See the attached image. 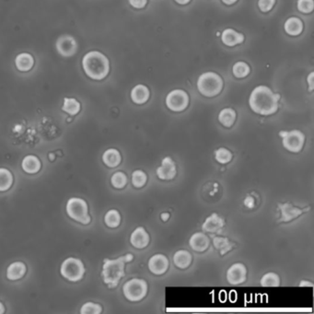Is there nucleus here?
Masks as SVG:
<instances>
[{"mask_svg": "<svg viewBox=\"0 0 314 314\" xmlns=\"http://www.w3.org/2000/svg\"><path fill=\"white\" fill-rule=\"evenodd\" d=\"M279 95L274 93L266 86H258L251 91L249 105L256 113L271 115L279 109Z\"/></svg>", "mask_w": 314, "mask_h": 314, "instance_id": "obj_1", "label": "nucleus"}, {"mask_svg": "<svg viewBox=\"0 0 314 314\" xmlns=\"http://www.w3.org/2000/svg\"><path fill=\"white\" fill-rule=\"evenodd\" d=\"M82 67L86 75L94 81L104 80L110 71L109 60L99 51L87 53L82 59Z\"/></svg>", "mask_w": 314, "mask_h": 314, "instance_id": "obj_2", "label": "nucleus"}, {"mask_svg": "<svg viewBox=\"0 0 314 314\" xmlns=\"http://www.w3.org/2000/svg\"><path fill=\"white\" fill-rule=\"evenodd\" d=\"M134 259L131 253L121 256L117 259H104L102 278L109 288H114L118 286L122 278L125 277V265Z\"/></svg>", "mask_w": 314, "mask_h": 314, "instance_id": "obj_3", "label": "nucleus"}, {"mask_svg": "<svg viewBox=\"0 0 314 314\" xmlns=\"http://www.w3.org/2000/svg\"><path fill=\"white\" fill-rule=\"evenodd\" d=\"M223 88V81L220 75L214 72L203 73L198 77V89L206 97H215L220 94Z\"/></svg>", "mask_w": 314, "mask_h": 314, "instance_id": "obj_4", "label": "nucleus"}, {"mask_svg": "<svg viewBox=\"0 0 314 314\" xmlns=\"http://www.w3.org/2000/svg\"><path fill=\"white\" fill-rule=\"evenodd\" d=\"M67 213L72 220L80 222L81 224L87 225L90 222L89 215V207L85 200L78 198H70L67 203Z\"/></svg>", "mask_w": 314, "mask_h": 314, "instance_id": "obj_5", "label": "nucleus"}, {"mask_svg": "<svg viewBox=\"0 0 314 314\" xmlns=\"http://www.w3.org/2000/svg\"><path fill=\"white\" fill-rule=\"evenodd\" d=\"M60 273L65 279L71 282H76L83 279L85 274V266L80 259L69 257L62 263Z\"/></svg>", "mask_w": 314, "mask_h": 314, "instance_id": "obj_6", "label": "nucleus"}, {"mask_svg": "<svg viewBox=\"0 0 314 314\" xmlns=\"http://www.w3.org/2000/svg\"><path fill=\"white\" fill-rule=\"evenodd\" d=\"M123 292L128 301H140L147 295L148 284L144 279H132L124 285Z\"/></svg>", "mask_w": 314, "mask_h": 314, "instance_id": "obj_7", "label": "nucleus"}, {"mask_svg": "<svg viewBox=\"0 0 314 314\" xmlns=\"http://www.w3.org/2000/svg\"><path fill=\"white\" fill-rule=\"evenodd\" d=\"M279 135L282 138L283 147L290 152H300L304 146L305 135L300 130L281 131Z\"/></svg>", "mask_w": 314, "mask_h": 314, "instance_id": "obj_8", "label": "nucleus"}, {"mask_svg": "<svg viewBox=\"0 0 314 314\" xmlns=\"http://www.w3.org/2000/svg\"><path fill=\"white\" fill-rule=\"evenodd\" d=\"M189 96L184 90H174L166 97V105L172 112H183L188 107Z\"/></svg>", "mask_w": 314, "mask_h": 314, "instance_id": "obj_9", "label": "nucleus"}, {"mask_svg": "<svg viewBox=\"0 0 314 314\" xmlns=\"http://www.w3.org/2000/svg\"><path fill=\"white\" fill-rule=\"evenodd\" d=\"M55 46H56V50L59 54L65 57H69V56L74 55L76 54V49H77V45H76L75 38L68 34L60 36L56 41Z\"/></svg>", "mask_w": 314, "mask_h": 314, "instance_id": "obj_10", "label": "nucleus"}, {"mask_svg": "<svg viewBox=\"0 0 314 314\" xmlns=\"http://www.w3.org/2000/svg\"><path fill=\"white\" fill-rule=\"evenodd\" d=\"M247 269L245 265L241 263L234 264L227 271L226 278L230 285L238 286L246 280Z\"/></svg>", "mask_w": 314, "mask_h": 314, "instance_id": "obj_11", "label": "nucleus"}, {"mask_svg": "<svg viewBox=\"0 0 314 314\" xmlns=\"http://www.w3.org/2000/svg\"><path fill=\"white\" fill-rule=\"evenodd\" d=\"M279 208L281 212V218L279 219V222H289L291 220H295L299 215L303 214L308 209H301L299 207L292 206L289 203L285 204H279Z\"/></svg>", "mask_w": 314, "mask_h": 314, "instance_id": "obj_12", "label": "nucleus"}, {"mask_svg": "<svg viewBox=\"0 0 314 314\" xmlns=\"http://www.w3.org/2000/svg\"><path fill=\"white\" fill-rule=\"evenodd\" d=\"M148 268L153 274H164L169 268V260L163 254H155L148 261Z\"/></svg>", "mask_w": 314, "mask_h": 314, "instance_id": "obj_13", "label": "nucleus"}, {"mask_svg": "<svg viewBox=\"0 0 314 314\" xmlns=\"http://www.w3.org/2000/svg\"><path fill=\"white\" fill-rule=\"evenodd\" d=\"M157 176L162 180H172L176 176V165L171 157L164 158L157 169Z\"/></svg>", "mask_w": 314, "mask_h": 314, "instance_id": "obj_14", "label": "nucleus"}, {"mask_svg": "<svg viewBox=\"0 0 314 314\" xmlns=\"http://www.w3.org/2000/svg\"><path fill=\"white\" fill-rule=\"evenodd\" d=\"M225 221L217 213H213L212 215L207 218L206 221L203 223L202 229L205 232L209 233H220L224 227Z\"/></svg>", "mask_w": 314, "mask_h": 314, "instance_id": "obj_15", "label": "nucleus"}, {"mask_svg": "<svg viewBox=\"0 0 314 314\" xmlns=\"http://www.w3.org/2000/svg\"><path fill=\"white\" fill-rule=\"evenodd\" d=\"M130 243L136 249H144L149 243V235L143 227H139L131 234Z\"/></svg>", "mask_w": 314, "mask_h": 314, "instance_id": "obj_16", "label": "nucleus"}, {"mask_svg": "<svg viewBox=\"0 0 314 314\" xmlns=\"http://www.w3.org/2000/svg\"><path fill=\"white\" fill-rule=\"evenodd\" d=\"M210 241L207 235L203 232H197L191 236L189 240V245L193 251L202 252L207 250Z\"/></svg>", "mask_w": 314, "mask_h": 314, "instance_id": "obj_17", "label": "nucleus"}, {"mask_svg": "<svg viewBox=\"0 0 314 314\" xmlns=\"http://www.w3.org/2000/svg\"><path fill=\"white\" fill-rule=\"evenodd\" d=\"M221 40L224 45L235 46L243 43L244 35L243 33L234 31L233 29H226L221 34Z\"/></svg>", "mask_w": 314, "mask_h": 314, "instance_id": "obj_18", "label": "nucleus"}, {"mask_svg": "<svg viewBox=\"0 0 314 314\" xmlns=\"http://www.w3.org/2000/svg\"><path fill=\"white\" fill-rule=\"evenodd\" d=\"M16 68L22 72L30 71L34 65V59L29 53H22L18 54L15 58Z\"/></svg>", "mask_w": 314, "mask_h": 314, "instance_id": "obj_19", "label": "nucleus"}, {"mask_svg": "<svg viewBox=\"0 0 314 314\" xmlns=\"http://www.w3.org/2000/svg\"><path fill=\"white\" fill-rule=\"evenodd\" d=\"M26 265L23 262H15L9 265L7 269V278L9 280H18L26 274Z\"/></svg>", "mask_w": 314, "mask_h": 314, "instance_id": "obj_20", "label": "nucleus"}, {"mask_svg": "<svg viewBox=\"0 0 314 314\" xmlns=\"http://www.w3.org/2000/svg\"><path fill=\"white\" fill-rule=\"evenodd\" d=\"M131 99L136 104H143L149 99V90L148 87L144 85H136L131 91Z\"/></svg>", "mask_w": 314, "mask_h": 314, "instance_id": "obj_21", "label": "nucleus"}, {"mask_svg": "<svg viewBox=\"0 0 314 314\" xmlns=\"http://www.w3.org/2000/svg\"><path fill=\"white\" fill-rule=\"evenodd\" d=\"M41 166L42 164H41L40 160L33 155H28L23 159V162H22L23 171L30 174L37 173L40 171Z\"/></svg>", "mask_w": 314, "mask_h": 314, "instance_id": "obj_22", "label": "nucleus"}, {"mask_svg": "<svg viewBox=\"0 0 314 314\" xmlns=\"http://www.w3.org/2000/svg\"><path fill=\"white\" fill-rule=\"evenodd\" d=\"M121 154L115 148H109L103 155V162L109 168H115L121 163Z\"/></svg>", "mask_w": 314, "mask_h": 314, "instance_id": "obj_23", "label": "nucleus"}, {"mask_svg": "<svg viewBox=\"0 0 314 314\" xmlns=\"http://www.w3.org/2000/svg\"><path fill=\"white\" fill-rule=\"evenodd\" d=\"M173 263L180 269H185L192 263V256L186 250H180L174 253Z\"/></svg>", "mask_w": 314, "mask_h": 314, "instance_id": "obj_24", "label": "nucleus"}, {"mask_svg": "<svg viewBox=\"0 0 314 314\" xmlns=\"http://www.w3.org/2000/svg\"><path fill=\"white\" fill-rule=\"evenodd\" d=\"M285 31L287 34L292 36H297L301 34L303 30V24L302 22L299 18L296 17H292V18H287V22L285 23L284 25Z\"/></svg>", "mask_w": 314, "mask_h": 314, "instance_id": "obj_25", "label": "nucleus"}, {"mask_svg": "<svg viewBox=\"0 0 314 314\" xmlns=\"http://www.w3.org/2000/svg\"><path fill=\"white\" fill-rule=\"evenodd\" d=\"M236 120V112L231 108H225L221 110L219 114V121L222 126L230 127L233 126Z\"/></svg>", "mask_w": 314, "mask_h": 314, "instance_id": "obj_26", "label": "nucleus"}, {"mask_svg": "<svg viewBox=\"0 0 314 314\" xmlns=\"http://www.w3.org/2000/svg\"><path fill=\"white\" fill-rule=\"evenodd\" d=\"M213 244L215 249L220 251V256H225L229 251H231L234 247L233 243H230L229 239L224 237H214Z\"/></svg>", "mask_w": 314, "mask_h": 314, "instance_id": "obj_27", "label": "nucleus"}, {"mask_svg": "<svg viewBox=\"0 0 314 314\" xmlns=\"http://www.w3.org/2000/svg\"><path fill=\"white\" fill-rule=\"evenodd\" d=\"M13 184V176L11 172L5 169L0 168V192H5L9 190Z\"/></svg>", "mask_w": 314, "mask_h": 314, "instance_id": "obj_28", "label": "nucleus"}, {"mask_svg": "<svg viewBox=\"0 0 314 314\" xmlns=\"http://www.w3.org/2000/svg\"><path fill=\"white\" fill-rule=\"evenodd\" d=\"M62 110L70 115H76L81 111V104L74 98H65Z\"/></svg>", "mask_w": 314, "mask_h": 314, "instance_id": "obj_29", "label": "nucleus"}, {"mask_svg": "<svg viewBox=\"0 0 314 314\" xmlns=\"http://www.w3.org/2000/svg\"><path fill=\"white\" fill-rule=\"evenodd\" d=\"M104 222L109 228H117L121 223V215L115 209H111L108 211L104 217Z\"/></svg>", "mask_w": 314, "mask_h": 314, "instance_id": "obj_30", "label": "nucleus"}, {"mask_svg": "<svg viewBox=\"0 0 314 314\" xmlns=\"http://www.w3.org/2000/svg\"><path fill=\"white\" fill-rule=\"evenodd\" d=\"M260 284L262 287H279L280 284L279 274L274 272L264 274L261 279Z\"/></svg>", "mask_w": 314, "mask_h": 314, "instance_id": "obj_31", "label": "nucleus"}, {"mask_svg": "<svg viewBox=\"0 0 314 314\" xmlns=\"http://www.w3.org/2000/svg\"><path fill=\"white\" fill-rule=\"evenodd\" d=\"M234 76L238 78H243L249 75L250 67L245 62H237L232 68Z\"/></svg>", "mask_w": 314, "mask_h": 314, "instance_id": "obj_32", "label": "nucleus"}, {"mask_svg": "<svg viewBox=\"0 0 314 314\" xmlns=\"http://www.w3.org/2000/svg\"><path fill=\"white\" fill-rule=\"evenodd\" d=\"M111 183H112V186L114 188H124L127 184V177L124 172L117 171V172L112 174V178H111Z\"/></svg>", "mask_w": 314, "mask_h": 314, "instance_id": "obj_33", "label": "nucleus"}, {"mask_svg": "<svg viewBox=\"0 0 314 314\" xmlns=\"http://www.w3.org/2000/svg\"><path fill=\"white\" fill-rule=\"evenodd\" d=\"M147 174L141 170H136L132 173V184L135 188H141L147 183Z\"/></svg>", "mask_w": 314, "mask_h": 314, "instance_id": "obj_34", "label": "nucleus"}, {"mask_svg": "<svg viewBox=\"0 0 314 314\" xmlns=\"http://www.w3.org/2000/svg\"><path fill=\"white\" fill-rule=\"evenodd\" d=\"M215 157L217 162H220L221 164H226L231 161L232 153L227 148H220L215 151Z\"/></svg>", "mask_w": 314, "mask_h": 314, "instance_id": "obj_35", "label": "nucleus"}, {"mask_svg": "<svg viewBox=\"0 0 314 314\" xmlns=\"http://www.w3.org/2000/svg\"><path fill=\"white\" fill-rule=\"evenodd\" d=\"M103 311V308L100 304L93 302H86L84 305L81 307V313H94L99 314Z\"/></svg>", "mask_w": 314, "mask_h": 314, "instance_id": "obj_36", "label": "nucleus"}, {"mask_svg": "<svg viewBox=\"0 0 314 314\" xmlns=\"http://www.w3.org/2000/svg\"><path fill=\"white\" fill-rule=\"evenodd\" d=\"M298 9L303 13H310L313 10V0H298Z\"/></svg>", "mask_w": 314, "mask_h": 314, "instance_id": "obj_37", "label": "nucleus"}, {"mask_svg": "<svg viewBox=\"0 0 314 314\" xmlns=\"http://www.w3.org/2000/svg\"><path fill=\"white\" fill-rule=\"evenodd\" d=\"M274 3H276V0H259L258 6H259L261 11L268 12L274 7Z\"/></svg>", "mask_w": 314, "mask_h": 314, "instance_id": "obj_38", "label": "nucleus"}, {"mask_svg": "<svg viewBox=\"0 0 314 314\" xmlns=\"http://www.w3.org/2000/svg\"><path fill=\"white\" fill-rule=\"evenodd\" d=\"M147 2V0H129V4L135 9H143Z\"/></svg>", "mask_w": 314, "mask_h": 314, "instance_id": "obj_39", "label": "nucleus"}, {"mask_svg": "<svg viewBox=\"0 0 314 314\" xmlns=\"http://www.w3.org/2000/svg\"><path fill=\"white\" fill-rule=\"evenodd\" d=\"M244 205L245 207H249V208H252L256 205V201H254V198L251 197V195H248L245 200H244Z\"/></svg>", "mask_w": 314, "mask_h": 314, "instance_id": "obj_40", "label": "nucleus"}, {"mask_svg": "<svg viewBox=\"0 0 314 314\" xmlns=\"http://www.w3.org/2000/svg\"><path fill=\"white\" fill-rule=\"evenodd\" d=\"M314 72H311L309 76H308V83L310 86V90H313L314 82H313Z\"/></svg>", "mask_w": 314, "mask_h": 314, "instance_id": "obj_41", "label": "nucleus"}, {"mask_svg": "<svg viewBox=\"0 0 314 314\" xmlns=\"http://www.w3.org/2000/svg\"><path fill=\"white\" fill-rule=\"evenodd\" d=\"M312 285H313V284H312V283L309 282V281H304V280H302V281H301V283H300V287H312Z\"/></svg>", "mask_w": 314, "mask_h": 314, "instance_id": "obj_42", "label": "nucleus"}, {"mask_svg": "<svg viewBox=\"0 0 314 314\" xmlns=\"http://www.w3.org/2000/svg\"><path fill=\"white\" fill-rule=\"evenodd\" d=\"M161 218H162V220L163 221H167V220H169V218H170V214L167 213V212H164V213H162V215H161Z\"/></svg>", "mask_w": 314, "mask_h": 314, "instance_id": "obj_43", "label": "nucleus"}, {"mask_svg": "<svg viewBox=\"0 0 314 314\" xmlns=\"http://www.w3.org/2000/svg\"><path fill=\"white\" fill-rule=\"evenodd\" d=\"M175 1L180 5H186L188 4L191 0H175Z\"/></svg>", "mask_w": 314, "mask_h": 314, "instance_id": "obj_44", "label": "nucleus"}, {"mask_svg": "<svg viewBox=\"0 0 314 314\" xmlns=\"http://www.w3.org/2000/svg\"><path fill=\"white\" fill-rule=\"evenodd\" d=\"M237 0H222V2L224 3V4L227 5H232L236 2Z\"/></svg>", "mask_w": 314, "mask_h": 314, "instance_id": "obj_45", "label": "nucleus"}, {"mask_svg": "<svg viewBox=\"0 0 314 314\" xmlns=\"http://www.w3.org/2000/svg\"><path fill=\"white\" fill-rule=\"evenodd\" d=\"M5 312V307L1 302H0V314L4 313Z\"/></svg>", "mask_w": 314, "mask_h": 314, "instance_id": "obj_46", "label": "nucleus"}, {"mask_svg": "<svg viewBox=\"0 0 314 314\" xmlns=\"http://www.w3.org/2000/svg\"><path fill=\"white\" fill-rule=\"evenodd\" d=\"M48 157H49V160L51 162H53L54 160V155L53 153H49V155H48Z\"/></svg>", "mask_w": 314, "mask_h": 314, "instance_id": "obj_47", "label": "nucleus"}]
</instances>
